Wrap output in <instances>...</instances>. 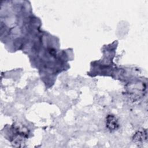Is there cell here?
<instances>
[{"label":"cell","mask_w":148,"mask_h":148,"mask_svg":"<svg viewBox=\"0 0 148 148\" xmlns=\"http://www.w3.org/2000/svg\"><path fill=\"white\" fill-rule=\"evenodd\" d=\"M118 123L116 118L112 116L109 115L107 117V127L110 130H114L118 127Z\"/></svg>","instance_id":"cell-1"}]
</instances>
